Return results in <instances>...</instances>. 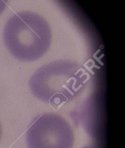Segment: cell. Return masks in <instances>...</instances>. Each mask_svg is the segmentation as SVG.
<instances>
[{
  "label": "cell",
  "mask_w": 125,
  "mask_h": 148,
  "mask_svg": "<svg viewBox=\"0 0 125 148\" xmlns=\"http://www.w3.org/2000/svg\"><path fill=\"white\" fill-rule=\"evenodd\" d=\"M87 80L85 70L77 62L58 60L39 68L31 77L29 86L37 99L57 107L79 96Z\"/></svg>",
  "instance_id": "6da1fadb"
},
{
  "label": "cell",
  "mask_w": 125,
  "mask_h": 148,
  "mask_svg": "<svg viewBox=\"0 0 125 148\" xmlns=\"http://www.w3.org/2000/svg\"><path fill=\"white\" fill-rule=\"evenodd\" d=\"M3 38L6 48L15 59L34 62L49 49L51 31L47 22L40 15L31 12H20L8 20Z\"/></svg>",
  "instance_id": "7a4b0ae2"
},
{
  "label": "cell",
  "mask_w": 125,
  "mask_h": 148,
  "mask_svg": "<svg viewBox=\"0 0 125 148\" xmlns=\"http://www.w3.org/2000/svg\"><path fill=\"white\" fill-rule=\"evenodd\" d=\"M28 148H72L73 130L61 116L48 113L32 121L26 132Z\"/></svg>",
  "instance_id": "3957f363"
},
{
  "label": "cell",
  "mask_w": 125,
  "mask_h": 148,
  "mask_svg": "<svg viewBox=\"0 0 125 148\" xmlns=\"http://www.w3.org/2000/svg\"><path fill=\"white\" fill-rule=\"evenodd\" d=\"M8 3V0H0V15H1L4 10L7 7Z\"/></svg>",
  "instance_id": "277c9868"
},
{
  "label": "cell",
  "mask_w": 125,
  "mask_h": 148,
  "mask_svg": "<svg viewBox=\"0 0 125 148\" xmlns=\"http://www.w3.org/2000/svg\"><path fill=\"white\" fill-rule=\"evenodd\" d=\"M1 135H2V130H1V124H0V140H1Z\"/></svg>",
  "instance_id": "5b68a950"
}]
</instances>
